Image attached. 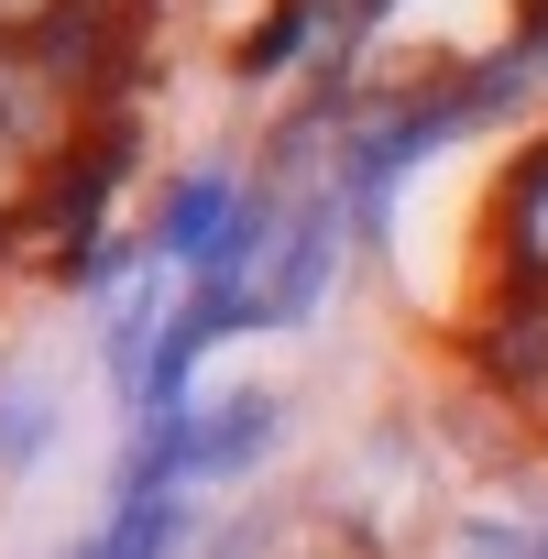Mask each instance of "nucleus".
<instances>
[{
  "label": "nucleus",
  "instance_id": "nucleus-1",
  "mask_svg": "<svg viewBox=\"0 0 548 559\" xmlns=\"http://www.w3.org/2000/svg\"><path fill=\"white\" fill-rule=\"evenodd\" d=\"M341 198H308V209H286V230H274V252H263V274H252V330H297L319 297H330V274H341Z\"/></svg>",
  "mask_w": 548,
  "mask_h": 559
},
{
  "label": "nucleus",
  "instance_id": "nucleus-2",
  "mask_svg": "<svg viewBox=\"0 0 548 559\" xmlns=\"http://www.w3.org/2000/svg\"><path fill=\"white\" fill-rule=\"evenodd\" d=\"M472 373L504 395V406H548V286H515L493 274V297L472 308Z\"/></svg>",
  "mask_w": 548,
  "mask_h": 559
},
{
  "label": "nucleus",
  "instance_id": "nucleus-3",
  "mask_svg": "<svg viewBox=\"0 0 548 559\" xmlns=\"http://www.w3.org/2000/svg\"><path fill=\"white\" fill-rule=\"evenodd\" d=\"M78 110H88V99H78L23 34H0V143H23L34 165H67V154H78Z\"/></svg>",
  "mask_w": 548,
  "mask_h": 559
},
{
  "label": "nucleus",
  "instance_id": "nucleus-4",
  "mask_svg": "<svg viewBox=\"0 0 548 559\" xmlns=\"http://www.w3.org/2000/svg\"><path fill=\"white\" fill-rule=\"evenodd\" d=\"M241 176H219V165H198V176H176L165 187V219H154V252L165 263H187V274H209L219 263V241H230V219H241Z\"/></svg>",
  "mask_w": 548,
  "mask_h": 559
},
{
  "label": "nucleus",
  "instance_id": "nucleus-5",
  "mask_svg": "<svg viewBox=\"0 0 548 559\" xmlns=\"http://www.w3.org/2000/svg\"><path fill=\"white\" fill-rule=\"evenodd\" d=\"M286 428L274 417V395H219V406H187V493L198 483H241L263 461V439Z\"/></svg>",
  "mask_w": 548,
  "mask_h": 559
},
{
  "label": "nucleus",
  "instance_id": "nucleus-6",
  "mask_svg": "<svg viewBox=\"0 0 548 559\" xmlns=\"http://www.w3.org/2000/svg\"><path fill=\"white\" fill-rule=\"evenodd\" d=\"M493 274L548 286V143L504 176V209H493Z\"/></svg>",
  "mask_w": 548,
  "mask_h": 559
},
{
  "label": "nucleus",
  "instance_id": "nucleus-7",
  "mask_svg": "<svg viewBox=\"0 0 548 559\" xmlns=\"http://www.w3.org/2000/svg\"><path fill=\"white\" fill-rule=\"evenodd\" d=\"M56 428H67V406L45 373H0V472H34L56 450Z\"/></svg>",
  "mask_w": 548,
  "mask_h": 559
},
{
  "label": "nucleus",
  "instance_id": "nucleus-8",
  "mask_svg": "<svg viewBox=\"0 0 548 559\" xmlns=\"http://www.w3.org/2000/svg\"><path fill=\"white\" fill-rule=\"evenodd\" d=\"M165 319H176V308H165V274H143V286H132V297H121V308L99 319V352H110V384H121V395L143 384V362H154Z\"/></svg>",
  "mask_w": 548,
  "mask_h": 559
},
{
  "label": "nucleus",
  "instance_id": "nucleus-9",
  "mask_svg": "<svg viewBox=\"0 0 548 559\" xmlns=\"http://www.w3.org/2000/svg\"><path fill=\"white\" fill-rule=\"evenodd\" d=\"M45 176H56V165H34L23 143H0V230H12V219H34V209H45Z\"/></svg>",
  "mask_w": 548,
  "mask_h": 559
},
{
  "label": "nucleus",
  "instance_id": "nucleus-10",
  "mask_svg": "<svg viewBox=\"0 0 548 559\" xmlns=\"http://www.w3.org/2000/svg\"><path fill=\"white\" fill-rule=\"evenodd\" d=\"M45 12H56V0H0V34H34Z\"/></svg>",
  "mask_w": 548,
  "mask_h": 559
},
{
  "label": "nucleus",
  "instance_id": "nucleus-11",
  "mask_svg": "<svg viewBox=\"0 0 548 559\" xmlns=\"http://www.w3.org/2000/svg\"><path fill=\"white\" fill-rule=\"evenodd\" d=\"M537 548H548V515H537Z\"/></svg>",
  "mask_w": 548,
  "mask_h": 559
}]
</instances>
